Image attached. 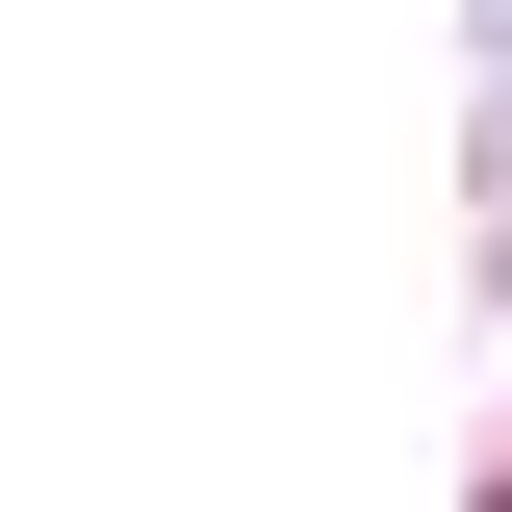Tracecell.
I'll use <instances>...</instances> for the list:
<instances>
[]
</instances>
